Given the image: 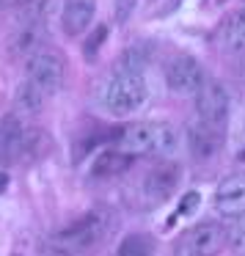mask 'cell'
Returning <instances> with one entry per match:
<instances>
[{
	"mask_svg": "<svg viewBox=\"0 0 245 256\" xmlns=\"http://www.w3.org/2000/svg\"><path fill=\"white\" fill-rule=\"evenodd\" d=\"M242 157H245V149H242Z\"/></svg>",
	"mask_w": 245,
	"mask_h": 256,
	"instance_id": "cell-23",
	"label": "cell"
},
{
	"mask_svg": "<svg viewBox=\"0 0 245 256\" xmlns=\"http://www.w3.org/2000/svg\"><path fill=\"white\" fill-rule=\"evenodd\" d=\"M146 61H149V56H146L140 47H130V50H124V56L118 58V72H127V74H140L146 66Z\"/></svg>",
	"mask_w": 245,
	"mask_h": 256,
	"instance_id": "cell-19",
	"label": "cell"
},
{
	"mask_svg": "<svg viewBox=\"0 0 245 256\" xmlns=\"http://www.w3.org/2000/svg\"><path fill=\"white\" fill-rule=\"evenodd\" d=\"M116 226V215L108 206H94L86 215L74 218L72 223L56 228L52 234H47V248L56 254L72 256V254H86V250L96 248L108 234Z\"/></svg>",
	"mask_w": 245,
	"mask_h": 256,
	"instance_id": "cell-1",
	"label": "cell"
},
{
	"mask_svg": "<svg viewBox=\"0 0 245 256\" xmlns=\"http://www.w3.org/2000/svg\"><path fill=\"white\" fill-rule=\"evenodd\" d=\"M47 100H50V96H47L36 83H30L28 78H25L22 83L17 86V91H14V108H17L20 113H25V116H30V113H39L42 108H44Z\"/></svg>",
	"mask_w": 245,
	"mask_h": 256,
	"instance_id": "cell-16",
	"label": "cell"
},
{
	"mask_svg": "<svg viewBox=\"0 0 245 256\" xmlns=\"http://www.w3.org/2000/svg\"><path fill=\"white\" fill-rule=\"evenodd\" d=\"M196 113H198V122L210 124L215 130H223L228 116V91L223 88V83L206 78L201 91L196 94Z\"/></svg>",
	"mask_w": 245,
	"mask_h": 256,
	"instance_id": "cell-8",
	"label": "cell"
},
{
	"mask_svg": "<svg viewBox=\"0 0 245 256\" xmlns=\"http://www.w3.org/2000/svg\"><path fill=\"white\" fill-rule=\"evenodd\" d=\"M42 42H44L42 25H22V28L12 36V42H8V52H12L14 58H25V61H28L34 52L44 50Z\"/></svg>",
	"mask_w": 245,
	"mask_h": 256,
	"instance_id": "cell-14",
	"label": "cell"
},
{
	"mask_svg": "<svg viewBox=\"0 0 245 256\" xmlns=\"http://www.w3.org/2000/svg\"><path fill=\"white\" fill-rule=\"evenodd\" d=\"M220 44H223V50H228V52L245 56V8L242 12H234L232 17L223 22Z\"/></svg>",
	"mask_w": 245,
	"mask_h": 256,
	"instance_id": "cell-15",
	"label": "cell"
},
{
	"mask_svg": "<svg viewBox=\"0 0 245 256\" xmlns=\"http://www.w3.org/2000/svg\"><path fill=\"white\" fill-rule=\"evenodd\" d=\"M94 14H96V0H66L61 14L64 34L78 36L83 30H88V25L94 22Z\"/></svg>",
	"mask_w": 245,
	"mask_h": 256,
	"instance_id": "cell-12",
	"label": "cell"
},
{
	"mask_svg": "<svg viewBox=\"0 0 245 256\" xmlns=\"http://www.w3.org/2000/svg\"><path fill=\"white\" fill-rule=\"evenodd\" d=\"M146 100H149V88H146L144 74L113 72L100 86V105L116 118H127L140 113Z\"/></svg>",
	"mask_w": 245,
	"mask_h": 256,
	"instance_id": "cell-3",
	"label": "cell"
},
{
	"mask_svg": "<svg viewBox=\"0 0 245 256\" xmlns=\"http://www.w3.org/2000/svg\"><path fill=\"white\" fill-rule=\"evenodd\" d=\"M212 206L226 218H240L245 215V171L228 174L220 179L212 196Z\"/></svg>",
	"mask_w": 245,
	"mask_h": 256,
	"instance_id": "cell-9",
	"label": "cell"
},
{
	"mask_svg": "<svg viewBox=\"0 0 245 256\" xmlns=\"http://www.w3.org/2000/svg\"><path fill=\"white\" fill-rule=\"evenodd\" d=\"M228 242V228L223 223L204 220L190 226L174 245L176 256H218L223 250V245Z\"/></svg>",
	"mask_w": 245,
	"mask_h": 256,
	"instance_id": "cell-4",
	"label": "cell"
},
{
	"mask_svg": "<svg viewBox=\"0 0 245 256\" xmlns=\"http://www.w3.org/2000/svg\"><path fill=\"white\" fill-rule=\"evenodd\" d=\"M28 149V127L17 116H6L0 122V162L14 166L25 157Z\"/></svg>",
	"mask_w": 245,
	"mask_h": 256,
	"instance_id": "cell-10",
	"label": "cell"
},
{
	"mask_svg": "<svg viewBox=\"0 0 245 256\" xmlns=\"http://www.w3.org/2000/svg\"><path fill=\"white\" fill-rule=\"evenodd\" d=\"M25 78L36 83L47 96H52L66 80V64L56 50H39L25 61Z\"/></svg>",
	"mask_w": 245,
	"mask_h": 256,
	"instance_id": "cell-5",
	"label": "cell"
},
{
	"mask_svg": "<svg viewBox=\"0 0 245 256\" xmlns=\"http://www.w3.org/2000/svg\"><path fill=\"white\" fill-rule=\"evenodd\" d=\"M154 250H157V240L144 232L127 234L118 242V256H154Z\"/></svg>",
	"mask_w": 245,
	"mask_h": 256,
	"instance_id": "cell-17",
	"label": "cell"
},
{
	"mask_svg": "<svg viewBox=\"0 0 245 256\" xmlns=\"http://www.w3.org/2000/svg\"><path fill=\"white\" fill-rule=\"evenodd\" d=\"M179 182H182V166L174 160H160L146 171L140 193H144L146 204H162L176 193Z\"/></svg>",
	"mask_w": 245,
	"mask_h": 256,
	"instance_id": "cell-7",
	"label": "cell"
},
{
	"mask_svg": "<svg viewBox=\"0 0 245 256\" xmlns=\"http://www.w3.org/2000/svg\"><path fill=\"white\" fill-rule=\"evenodd\" d=\"M179 146V132L168 122H135L118 132V149L132 157H168Z\"/></svg>",
	"mask_w": 245,
	"mask_h": 256,
	"instance_id": "cell-2",
	"label": "cell"
},
{
	"mask_svg": "<svg viewBox=\"0 0 245 256\" xmlns=\"http://www.w3.org/2000/svg\"><path fill=\"white\" fill-rule=\"evenodd\" d=\"M6 184H8V176H6V174H0V193L6 190Z\"/></svg>",
	"mask_w": 245,
	"mask_h": 256,
	"instance_id": "cell-22",
	"label": "cell"
},
{
	"mask_svg": "<svg viewBox=\"0 0 245 256\" xmlns=\"http://www.w3.org/2000/svg\"><path fill=\"white\" fill-rule=\"evenodd\" d=\"M130 166H132V154H127L118 146L116 149H105L91 162V176L94 179H113V176H122Z\"/></svg>",
	"mask_w": 245,
	"mask_h": 256,
	"instance_id": "cell-13",
	"label": "cell"
},
{
	"mask_svg": "<svg viewBox=\"0 0 245 256\" xmlns=\"http://www.w3.org/2000/svg\"><path fill=\"white\" fill-rule=\"evenodd\" d=\"M220 146H223V130H215L210 124L198 122V118L188 127V149L196 160L201 162L212 160L220 152Z\"/></svg>",
	"mask_w": 245,
	"mask_h": 256,
	"instance_id": "cell-11",
	"label": "cell"
},
{
	"mask_svg": "<svg viewBox=\"0 0 245 256\" xmlns=\"http://www.w3.org/2000/svg\"><path fill=\"white\" fill-rule=\"evenodd\" d=\"M105 36H108V28H105V25H100V28L94 30V36H91V39L86 42V47H83V50H86V56H88V58H94V56H96V50H100V44L105 42Z\"/></svg>",
	"mask_w": 245,
	"mask_h": 256,
	"instance_id": "cell-21",
	"label": "cell"
},
{
	"mask_svg": "<svg viewBox=\"0 0 245 256\" xmlns=\"http://www.w3.org/2000/svg\"><path fill=\"white\" fill-rule=\"evenodd\" d=\"M204 80H206L204 66L188 52H179L166 64V83L179 96H196L204 86Z\"/></svg>",
	"mask_w": 245,
	"mask_h": 256,
	"instance_id": "cell-6",
	"label": "cell"
},
{
	"mask_svg": "<svg viewBox=\"0 0 245 256\" xmlns=\"http://www.w3.org/2000/svg\"><path fill=\"white\" fill-rule=\"evenodd\" d=\"M14 8L25 25H42V20L50 12V0H17Z\"/></svg>",
	"mask_w": 245,
	"mask_h": 256,
	"instance_id": "cell-18",
	"label": "cell"
},
{
	"mask_svg": "<svg viewBox=\"0 0 245 256\" xmlns=\"http://www.w3.org/2000/svg\"><path fill=\"white\" fill-rule=\"evenodd\" d=\"M198 204H201V196L196 193V190H190V193H184V198L179 201V210L174 212L171 218H168V223L174 226V223H176L179 218H184V215H190V212H196V206H198Z\"/></svg>",
	"mask_w": 245,
	"mask_h": 256,
	"instance_id": "cell-20",
	"label": "cell"
}]
</instances>
